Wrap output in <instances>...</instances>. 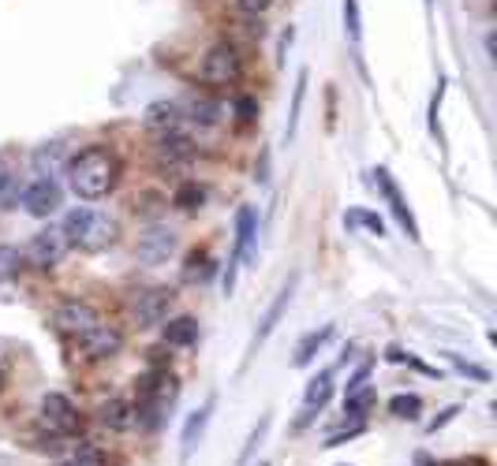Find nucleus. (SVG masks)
<instances>
[{
	"mask_svg": "<svg viewBox=\"0 0 497 466\" xmlns=\"http://www.w3.org/2000/svg\"><path fill=\"white\" fill-rule=\"evenodd\" d=\"M366 377H370V362H363V366H359L356 373H351V377H348V385H344V388H348V392H359V388L366 385Z\"/></svg>",
	"mask_w": 497,
	"mask_h": 466,
	"instance_id": "34",
	"label": "nucleus"
},
{
	"mask_svg": "<svg viewBox=\"0 0 497 466\" xmlns=\"http://www.w3.org/2000/svg\"><path fill=\"white\" fill-rule=\"evenodd\" d=\"M240 71H243L240 53L229 46V41H221V46H214L210 53L202 56L198 79L206 82V87H232V82L240 79Z\"/></svg>",
	"mask_w": 497,
	"mask_h": 466,
	"instance_id": "4",
	"label": "nucleus"
},
{
	"mask_svg": "<svg viewBox=\"0 0 497 466\" xmlns=\"http://www.w3.org/2000/svg\"><path fill=\"white\" fill-rule=\"evenodd\" d=\"M202 202H206V190L198 183H180L173 195V205L183 209V213H195V209H202Z\"/></svg>",
	"mask_w": 497,
	"mask_h": 466,
	"instance_id": "21",
	"label": "nucleus"
},
{
	"mask_svg": "<svg viewBox=\"0 0 497 466\" xmlns=\"http://www.w3.org/2000/svg\"><path fill=\"white\" fill-rule=\"evenodd\" d=\"M154 157H157L161 168H180V164H188L195 157V142L188 135H180V131H169V135L157 138Z\"/></svg>",
	"mask_w": 497,
	"mask_h": 466,
	"instance_id": "11",
	"label": "nucleus"
},
{
	"mask_svg": "<svg viewBox=\"0 0 497 466\" xmlns=\"http://www.w3.org/2000/svg\"><path fill=\"white\" fill-rule=\"evenodd\" d=\"M370 404H375V392H370V388H359V392H348L344 395V414L348 418H363L366 411H370Z\"/></svg>",
	"mask_w": 497,
	"mask_h": 466,
	"instance_id": "24",
	"label": "nucleus"
},
{
	"mask_svg": "<svg viewBox=\"0 0 497 466\" xmlns=\"http://www.w3.org/2000/svg\"><path fill=\"white\" fill-rule=\"evenodd\" d=\"M68 236L60 228H46V231H38V236L30 239V246H27V262L30 265H38V269H53V265H60L64 262V254H68Z\"/></svg>",
	"mask_w": 497,
	"mask_h": 466,
	"instance_id": "6",
	"label": "nucleus"
},
{
	"mask_svg": "<svg viewBox=\"0 0 497 466\" xmlns=\"http://www.w3.org/2000/svg\"><path fill=\"white\" fill-rule=\"evenodd\" d=\"M19 195H23V187H19V179L8 172V168H0V209H8Z\"/></svg>",
	"mask_w": 497,
	"mask_h": 466,
	"instance_id": "27",
	"label": "nucleus"
},
{
	"mask_svg": "<svg viewBox=\"0 0 497 466\" xmlns=\"http://www.w3.org/2000/svg\"><path fill=\"white\" fill-rule=\"evenodd\" d=\"M210 272H214L210 258H206L202 250H191V254H188V269H183V277H188V280H206Z\"/></svg>",
	"mask_w": 497,
	"mask_h": 466,
	"instance_id": "26",
	"label": "nucleus"
},
{
	"mask_svg": "<svg viewBox=\"0 0 497 466\" xmlns=\"http://www.w3.org/2000/svg\"><path fill=\"white\" fill-rule=\"evenodd\" d=\"M164 347H191L198 340V321L195 317H169V325L161 329Z\"/></svg>",
	"mask_w": 497,
	"mask_h": 466,
	"instance_id": "16",
	"label": "nucleus"
},
{
	"mask_svg": "<svg viewBox=\"0 0 497 466\" xmlns=\"http://www.w3.org/2000/svg\"><path fill=\"white\" fill-rule=\"evenodd\" d=\"M329 395H333V373L322 370L318 377H310V385L303 392V421L299 426H307V421L315 418V411H322L329 404Z\"/></svg>",
	"mask_w": 497,
	"mask_h": 466,
	"instance_id": "14",
	"label": "nucleus"
},
{
	"mask_svg": "<svg viewBox=\"0 0 497 466\" xmlns=\"http://www.w3.org/2000/svg\"><path fill=\"white\" fill-rule=\"evenodd\" d=\"M236 116L240 120H255L258 116V101L255 97H236Z\"/></svg>",
	"mask_w": 497,
	"mask_h": 466,
	"instance_id": "32",
	"label": "nucleus"
},
{
	"mask_svg": "<svg viewBox=\"0 0 497 466\" xmlns=\"http://www.w3.org/2000/svg\"><path fill=\"white\" fill-rule=\"evenodd\" d=\"M255 236H258V217H255V209H251V205H243L240 213H236V262L251 254Z\"/></svg>",
	"mask_w": 497,
	"mask_h": 466,
	"instance_id": "17",
	"label": "nucleus"
},
{
	"mask_svg": "<svg viewBox=\"0 0 497 466\" xmlns=\"http://www.w3.org/2000/svg\"><path fill=\"white\" fill-rule=\"evenodd\" d=\"M333 336V325H322L318 332H307L303 340H299V347H296V366H307L310 358H315L318 351H322V344Z\"/></svg>",
	"mask_w": 497,
	"mask_h": 466,
	"instance_id": "19",
	"label": "nucleus"
},
{
	"mask_svg": "<svg viewBox=\"0 0 497 466\" xmlns=\"http://www.w3.org/2000/svg\"><path fill=\"white\" fill-rule=\"evenodd\" d=\"M180 120H183V109L176 101H154L142 123H147V131L154 135H169V131H180Z\"/></svg>",
	"mask_w": 497,
	"mask_h": 466,
	"instance_id": "13",
	"label": "nucleus"
},
{
	"mask_svg": "<svg viewBox=\"0 0 497 466\" xmlns=\"http://www.w3.org/2000/svg\"><path fill=\"white\" fill-rule=\"evenodd\" d=\"M19 269H23V254H19L15 246H0V284L15 280Z\"/></svg>",
	"mask_w": 497,
	"mask_h": 466,
	"instance_id": "25",
	"label": "nucleus"
},
{
	"mask_svg": "<svg viewBox=\"0 0 497 466\" xmlns=\"http://www.w3.org/2000/svg\"><path fill=\"white\" fill-rule=\"evenodd\" d=\"M97 421L113 433H131L139 426V407L128 404V399H109V404L97 407Z\"/></svg>",
	"mask_w": 497,
	"mask_h": 466,
	"instance_id": "12",
	"label": "nucleus"
},
{
	"mask_svg": "<svg viewBox=\"0 0 497 466\" xmlns=\"http://www.w3.org/2000/svg\"><path fill=\"white\" fill-rule=\"evenodd\" d=\"M303 94H307V71H299V82H296V97H292V120H288V135H296L299 109H303Z\"/></svg>",
	"mask_w": 497,
	"mask_h": 466,
	"instance_id": "30",
	"label": "nucleus"
},
{
	"mask_svg": "<svg viewBox=\"0 0 497 466\" xmlns=\"http://www.w3.org/2000/svg\"><path fill=\"white\" fill-rule=\"evenodd\" d=\"M344 224L348 228H356V224H366L375 236H385V221L375 217V213H366V209H356V213H344Z\"/></svg>",
	"mask_w": 497,
	"mask_h": 466,
	"instance_id": "29",
	"label": "nucleus"
},
{
	"mask_svg": "<svg viewBox=\"0 0 497 466\" xmlns=\"http://www.w3.org/2000/svg\"><path fill=\"white\" fill-rule=\"evenodd\" d=\"M101 325V317L90 303H79V299H68V303H60L53 310V329L60 336H72V340H79V336H87L90 329Z\"/></svg>",
	"mask_w": 497,
	"mask_h": 466,
	"instance_id": "5",
	"label": "nucleus"
},
{
	"mask_svg": "<svg viewBox=\"0 0 497 466\" xmlns=\"http://www.w3.org/2000/svg\"><path fill=\"white\" fill-rule=\"evenodd\" d=\"M452 366H457L460 373H468V377H475V380H490V373L483 366H471V362H464V358H457V354H452Z\"/></svg>",
	"mask_w": 497,
	"mask_h": 466,
	"instance_id": "33",
	"label": "nucleus"
},
{
	"mask_svg": "<svg viewBox=\"0 0 497 466\" xmlns=\"http://www.w3.org/2000/svg\"><path fill=\"white\" fill-rule=\"evenodd\" d=\"M0 388H4V370H0Z\"/></svg>",
	"mask_w": 497,
	"mask_h": 466,
	"instance_id": "35",
	"label": "nucleus"
},
{
	"mask_svg": "<svg viewBox=\"0 0 497 466\" xmlns=\"http://www.w3.org/2000/svg\"><path fill=\"white\" fill-rule=\"evenodd\" d=\"M79 351L90 358V362H105V358H116L120 354V347H123V332L120 329H113V325H97V329H90L87 336H79Z\"/></svg>",
	"mask_w": 497,
	"mask_h": 466,
	"instance_id": "9",
	"label": "nucleus"
},
{
	"mask_svg": "<svg viewBox=\"0 0 497 466\" xmlns=\"http://www.w3.org/2000/svg\"><path fill=\"white\" fill-rule=\"evenodd\" d=\"M292 291H296V277H292V280H288V284H284V287L277 291V299H274V306L265 310V317H262V329H258V340H265V336H269V332L277 329V321H281V317H284L288 303H292Z\"/></svg>",
	"mask_w": 497,
	"mask_h": 466,
	"instance_id": "18",
	"label": "nucleus"
},
{
	"mask_svg": "<svg viewBox=\"0 0 497 466\" xmlns=\"http://www.w3.org/2000/svg\"><path fill=\"white\" fill-rule=\"evenodd\" d=\"M389 414H392V418H404V421H416V418L423 414V399L411 395V392L392 395V399H389Z\"/></svg>",
	"mask_w": 497,
	"mask_h": 466,
	"instance_id": "20",
	"label": "nucleus"
},
{
	"mask_svg": "<svg viewBox=\"0 0 497 466\" xmlns=\"http://www.w3.org/2000/svg\"><path fill=\"white\" fill-rule=\"evenodd\" d=\"M221 101H214V97H195L191 101V109H188V116L195 120V123H202V127H210V123H217L221 120Z\"/></svg>",
	"mask_w": 497,
	"mask_h": 466,
	"instance_id": "22",
	"label": "nucleus"
},
{
	"mask_svg": "<svg viewBox=\"0 0 497 466\" xmlns=\"http://www.w3.org/2000/svg\"><path fill=\"white\" fill-rule=\"evenodd\" d=\"M176 306V291L173 287H147V291H139L128 313H131V321L139 329H154V325H164L169 321V313Z\"/></svg>",
	"mask_w": 497,
	"mask_h": 466,
	"instance_id": "3",
	"label": "nucleus"
},
{
	"mask_svg": "<svg viewBox=\"0 0 497 466\" xmlns=\"http://www.w3.org/2000/svg\"><path fill=\"white\" fill-rule=\"evenodd\" d=\"M68 179H72V190L82 202H97L116 187L120 161H116L113 150H105V146H87V150H79L68 161Z\"/></svg>",
	"mask_w": 497,
	"mask_h": 466,
	"instance_id": "1",
	"label": "nucleus"
},
{
	"mask_svg": "<svg viewBox=\"0 0 497 466\" xmlns=\"http://www.w3.org/2000/svg\"><path fill=\"white\" fill-rule=\"evenodd\" d=\"M206 418H210V407H206V411H195V414L188 418V426H183V459H191L195 440H198L202 429H206Z\"/></svg>",
	"mask_w": 497,
	"mask_h": 466,
	"instance_id": "23",
	"label": "nucleus"
},
{
	"mask_svg": "<svg viewBox=\"0 0 497 466\" xmlns=\"http://www.w3.org/2000/svg\"><path fill=\"white\" fill-rule=\"evenodd\" d=\"M236 4H240L243 15H262V12L274 8V0H236Z\"/></svg>",
	"mask_w": 497,
	"mask_h": 466,
	"instance_id": "31",
	"label": "nucleus"
},
{
	"mask_svg": "<svg viewBox=\"0 0 497 466\" xmlns=\"http://www.w3.org/2000/svg\"><path fill=\"white\" fill-rule=\"evenodd\" d=\"M344 30L351 41L363 37V19H359V0H344Z\"/></svg>",
	"mask_w": 497,
	"mask_h": 466,
	"instance_id": "28",
	"label": "nucleus"
},
{
	"mask_svg": "<svg viewBox=\"0 0 497 466\" xmlns=\"http://www.w3.org/2000/svg\"><path fill=\"white\" fill-rule=\"evenodd\" d=\"M64 466H75V462H72V459H68V462H64Z\"/></svg>",
	"mask_w": 497,
	"mask_h": 466,
	"instance_id": "36",
	"label": "nucleus"
},
{
	"mask_svg": "<svg viewBox=\"0 0 497 466\" xmlns=\"http://www.w3.org/2000/svg\"><path fill=\"white\" fill-rule=\"evenodd\" d=\"M173 250H176V231H169V228H150L147 236L139 239L135 258L142 265H161V262H169Z\"/></svg>",
	"mask_w": 497,
	"mask_h": 466,
	"instance_id": "10",
	"label": "nucleus"
},
{
	"mask_svg": "<svg viewBox=\"0 0 497 466\" xmlns=\"http://www.w3.org/2000/svg\"><path fill=\"white\" fill-rule=\"evenodd\" d=\"M23 205H27V213L30 217H53L56 209H60V187H56V179L53 176H38V179H30L27 187H23Z\"/></svg>",
	"mask_w": 497,
	"mask_h": 466,
	"instance_id": "8",
	"label": "nucleus"
},
{
	"mask_svg": "<svg viewBox=\"0 0 497 466\" xmlns=\"http://www.w3.org/2000/svg\"><path fill=\"white\" fill-rule=\"evenodd\" d=\"M378 187H382V195L389 198V205H392V213H397V221L404 224V231H408V239H419V228H416V221H411V213H408V205H404V198H400V190H397V183L389 179V172L385 168H378Z\"/></svg>",
	"mask_w": 497,
	"mask_h": 466,
	"instance_id": "15",
	"label": "nucleus"
},
{
	"mask_svg": "<svg viewBox=\"0 0 497 466\" xmlns=\"http://www.w3.org/2000/svg\"><path fill=\"white\" fill-rule=\"evenodd\" d=\"M60 231L68 236V243L90 250V254L105 250V246H113L120 239V224L109 213H94V209H72Z\"/></svg>",
	"mask_w": 497,
	"mask_h": 466,
	"instance_id": "2",
	"label": "nucleus"
},
{
	"mask_svg": "<svg viewBox=\"0 0 497 466\" xmlns=\"http://www.w3.org/2000/svg\"><path fill=\"white\" fill-rule=\"evenodd\" d=\"M41 426H46L49 433L56 437H68L79 429V411L68 395H60V392H49L46 399H41Z\"/></svg>",
	"mask_w": 497,
	"mask_h": 466,
	"instance_id": "7",
	"label": "nucleus"
}]
</instances>
